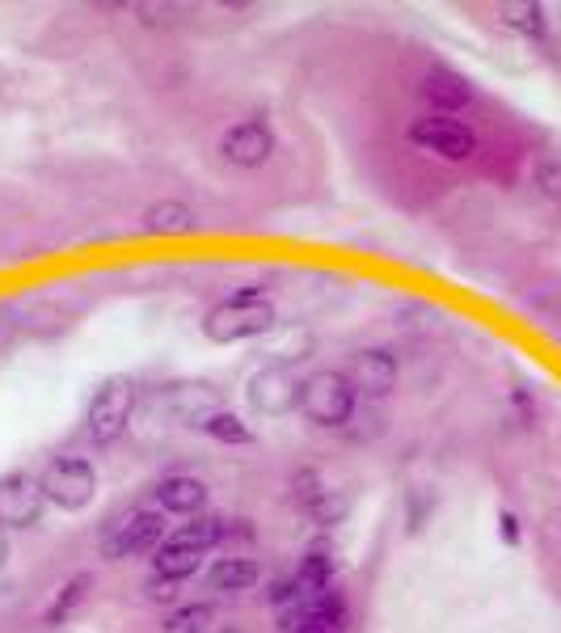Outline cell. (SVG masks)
I'll use <instances>...</instances> for the list:
<instances>
[{
  "mask_svg": "<svg viewBox=\"0 0 561 633\" xmlns=\"http://www.w3.org/2000/svg\"><path fill=\"white\" fill-rule=\"evenodd\" d=\"M224 540V519L219 515H194L190 524H178L169 537L160 540L153 553V574L169 583H187L190 574H199L207 553Z\"/></svg>",
  "mask_w": 561,
  "mask_h": 633,
  "instance_id": "obj_1",
  "label": "cell"
},
{
  "mask_svg": "<svg viewBox=\"0 0 561 633\" xmlns=\"http://www.w3.org/2000/svg\"><path fill=\"white\" fill-rule=\"evenodd\" d=\"M355 384L338 368H317L312 377L300 380V414L309 418L312 427H325V431H338L355 418Z\"/></svg>",
  "mask_w": 561,
  "mask_h": 633,
  "instance_id": "obj_2",
  "label": "cell"
},
{
  "mask_svg": "<svg viewBox=\"0 0 561 633\" xmlns=\"http://www.w3.org/2000/svg\"><path fill=\"white\" fill-rule=\"evenodd\" d=\"M275 330V304L271 300H219L203 316V338L216 347H232V343H250Z\"/></svg>",
  "mask_w": 561,
  "mask_h": 633,
  "instance_id": "obj_3",
  "label": "cell"
},
{
  "mask_svg": "<svg viewBox=\"0 0 561 633\" xmlns=\"http://www.w3.org/2000/svg\"><path fill=\"white\" fill-rule=\"evenodd\" d=\"M131 414H135V380L131 377H106L97 384V393L89 397V410H85V431L97 447H110L127 435L131 427Z\"/></svg>",
  "mask_w": 561,
  "mask_h": 633,
  "instance_id": "obj_4",
  "label": "cell"
},
{
  "mask_svg": "<svg viewBox=\"0 0 561 633\" xmlns=\"http://www.w3.org/2000/svg\"><path fill=\"white\" fill-rule=\"evenodd\" d=\"M165 533V511L156 506H135L119 515L106 533H102V558L106 562H127V558H140V553H156Z\"/></svg>",
  "mask_w": 561,
  "mask_h": 633,
  "instance_id": "obj_5",
  "label": "cell"
},
{
  "mask_svg": "<svg viewBox=\"0 0 561 633\" xmlns=\"http://www.w3.org/2000/svg\"><path fill=\"white\" fill-rule=\"evenodd\" d=\"M38 486H43L47 503L72 515V511H85V506L94 503L97 469L94 461H85V456H51L43 465V474H38Z\"/></svg>",
  "mask_w": 561,
  "mask_h": 633,
  "instance_id": "obj_6",
  "label": "cell"
},
{
  "mask_svg": "<svg viewBox=\"0 0 561 633\" xmlns=\"http://www.w3.org/2000/svg\"><path fill=\"white\" fill-rule=\"evenodd\" d=\"M283 633H355V617H350V600L346 592L330 587L312 600H300L291 608L275 612Z\"/></svg>",
  "mask_w": 561,
  "mask_h": 633,
  "instance_id": "obj_7",
  "label": "cell"
},
{
  "mask_svg": "<svg viewBox=\"0 0 561 633\" xmlns=\"http://www.w3.org/2000/svg\"><path fill=\"white\" fill-rule=\"evenodd\" d=\"M406 140L414 148H422V153H431L439 160H456V165L477 153L473 127H465L461 119H447V115H422V119H414L406 127Z\"/></svg>",
  "mask_w": 561,
  "mask_h": 633,
  "instance_id": "obj_8",
  "label": "cell"
},
{
  "mask_svg": "<svg viewBox=\"0 0 561 633\" xmlns=\"http://www.w3.org/2000/svg\"><path fill=\"white\" fill-rule=\"evenodd\" d=\"M246 397H250V410L262 418H283V414L300 410V377L287 368V363H266L258 368L246 384Z\"/></svg>",
  "mask_w": 561,
  "mask_h": 633,
  "instance_id": "obj_9",
  "label": "cell"
},
{
  "mask_svg": "<svg viewBox=\"0 0 561 633\" xmlns=\"http://www.w3.org/2000/svg\"><path fill=\"white\" fill-rule=\"evenodd\" d=\"M43 511H47V494H43L38 477L22 474V469L0 477V528L4 533L9 528H34L43 519Z\"/></svg>",
  "mask_w": 561,
  "mask_h": 633,
  "instance_id": "obj_10",
  "label": "cell"
},
{
  "mask_svg": "<svg viewBox=\"0 0 561 633\" xmlns=\"http://www.w3.org/2000/svg\"><path fill=\"white\" fill-rule=\"evenodd\" d=\"M219 157L237 169H262L275 157V131L266 119H241L219 135Z\"/></svg>",
  "mask_w": 561,
  "mask_h": 633,
  "instance_id": "obj_11",
  "label": "cell"
},
{
  "mask_svg": "<svg viewBox=\"0 0 561 633\" xmlns=\"http://www.w3.org/2000/svg\"><path fill=\"white\" fill-rule=\"evenodd\" d=\"M350 384H355V393H368V397H389L393 389H397V380H402V368H397V359L389 355V350L380 347H363L355 350V359H350Z\"/></svg>",
  "mask_w": 561,
  "mask_h": 633,
  "instance_id": "obj_12",
  "label": "cell"
},
{
  "mask_svg": "<svg viewBox=\"0 0 561 633\" xmlns=\"http://www.w3.org/2000/svg\"><path fill=\"white\" fill-rule=\"evenodd\" d=\"M207 499H212V490L203 477L169 474L156 481V511H165V515H187V519L207 515Z\"/></svg>",
  "mask_w": 561,
  "mask_h": 633,
  "instance_id": "obj_13",
  "label": "cell"
},
{
  "mask_svg": "<svg viewBox=\"0 0 561 633\" xmlns=\"http://www.w3.org/2000/svg\"><path fill=\"white\" fill-rule=\"evenodd\" d=\"M418 94L431 106V115H452V110H465L468 101H473V85L461 72H452V68H431L422 76Z\"/></svg>",
  "mask_w": 561,
  "mask_h": 633,
  "instance_id": "obj_14",
  "label": "cell"
},
{
  "mask_svg": "<svg viewBox=\"0 0 561 633\" xmlns=\"http://www.w3.org/2000/svg\"><path fill=\"white\" fill-rule=\"evenodd\" d=\"M291 486H296V503L305 506L317 524H338L343 519L346 503H334V490L325 486V477L317 469H300L291 477Z\"/></svg>",
  "mask_w": 561,
  "mask_h": 633,
  "instance_id": "obj_15",
  "label": "cell"
},
{
  "mask_svg": "<svg viewBox=\"0 0 561 633\" xmlns=\"http://www.w3.org/2000/svg\"><path fill=\"white\" fill-rule=\"evenodd\" d=\"M144 232L148 237H190V232H199V212L182 199H160L144 212Z\"/></svg>",
  "mask_w": 561,
  "mask_h": 633,
  "instance_id": "obj_16",
  "label": "cell"
},
{
  "mask_svg": "<svg viewBox=\"0 0 561 633\" xmlns=\"http://www.w3.org/2000/svg\"><path fill=\"white\" fill-rule=\"evenodd\" d=\"M258 578H262V566L253 562V558H219L216 566L207 570V587L219 592V596H246L258 587Z\"/></svg>",
  "mask_w": 561,
  "mask_h": 633,
  "instance_id": "obj_17",
  "label": "cell"
},
{
  "mask_svg": "<svg viewBox=\"0 0 561 633\" xmlns=\"http://www.w3.org/2000/svg\"><path fill=\"white\" fill-rule=\"evenodd\" d=\"M194 427L207 435V440H216L224 443V447H250L258 435H253V427L241 418V414H232V410H207V414H199L194 418Z\"/></svg>",
  "mask_w": 561,
  "mask_h": 633,
  "instance_id": "obj_18",
  "label": "cell"
},
{
  "mask_svg": "<svg viewBox=\"0 0 561 633\" xmlns=\"http://www.w3.org/2000/svg\"><path fill=\"white\" fill-rule=\"evenodd\" d=\"M89 587H94V574L89 570H81V574H72L68 583H63L60 592H56V600H51V608H47V625H68L72 621V612L81 608V604L89 600Z\"/></svg>",
  "mask_w": 561,
  "mask_h": 633,
  "instance_id": "obj_19",
  "label": "cell"
},
{
  "mask_svg": "<svg viewBox=\"0 0 561 633\" xmlns=\"http://www.w3.org/2000/svg\"><path fill=\"white\" fill-rule=\"evenodd\" d=\"M499 13L511 31L528 34V38H549V17H545L540 4H532V0H515V4H502Z\"/></svg>",
  "mask_w": 561,
  "mask_h": 633,
  "instance_id": "obj_20",
  "label": "cell"
},
{
  "mask_svg": "<svg viewBox=\"0 0 561 633\" xmlns=\"http://www.w3.org/2000/svg\"><path fill=\"white\" fill-rule=\"evenodd\" d=\"M212 617H216L212 604H178V608L160 621V633H207L212 630Z\"/></svg>",
  "mask_w": 561,
  "mask_h": 633,
  "instance_id": "obj_21",
  "label": "cell"
},
{
  "mask_svg": "<svg viewBox=\"0 0 561 633\" xmlns=\"http://www.w3.org/2000/svg\"><path fill=\"white\" fill-rule=\"evenodd\" d=\"M536 182H540V190H545V194L561 199V160L558 157L540 160V165H536Z\"/></svg>",
  "mask_w": 561,
  "mask_h": 633,
  "instance_id": "obj_22",
  "label": "cell"
},
{
  "mask_svg": "<svg viewBox=\"0 0 561 633\" xmlns=\"http://www.w3.org/2000/svg\"><path fill=\"white\" fill-rule=\"evenodd\" d=\"M499 537H502V545H511V549L524 540V533H520V515H515V511H506V506L499 511Z\"/></svg>",
  "mask_w": 561,
  "mask_h": 633,
  "instance_id": "obj_23",
  "label": "cell"
},
{
  "mask_svg": "<svg viewBox=\"0 0 561 633\" xmlns=\"http://www.w3.org/2000/svg\"><path fill=\"white\" fill-rule=\"evenodd\" d=\"M178 587H182V583H169V578H148V587H144V592H148V600L153 604H174L178 600Z\"/></svg>",
  "mask_w": 561,
  "mask_h": 633,
  "instance_id": "obj_24",
  "label": "cell"
},
{
  "mask_svg": "<svg viewBox=\"0 0 561 633\" xmlns=\"http://www.w3.org/2000/svg\"><path fill=\"white\" fill-rule=\"evenodd\" d=\"M13 338H17V316H13V309L0 304V350L13 347Z\"/></svg>",
  "mask_w": 561,
  "mask_h": 633,
  "instance_id": "obj_25",
  "label": "cell"
},
{
  "mask_svg": "<svg viewBox=\"0 0 561 633\" xmlns=\"http://www.w3.org/2000/svg\"><path fill=\"white\" fill-rule=\"evenodd\" d=\"M4 562H9V533L0 528V570H4Z\"/></svg>",
  "mask_w": 561,
  "mask_h": 633,
  "instance_id": "obj_26",
  "label": "cell"
}]
</instances>
